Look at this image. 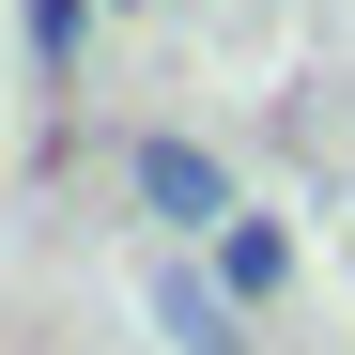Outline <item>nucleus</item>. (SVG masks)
Segmentation results:
<instances>
[{"instance_id":"7ed1b4c3","label":"nucleus","mask_w":355,"mask_h":355,"mask_svg":"<svg viewBox=\"0 0 355 355\" xmlns=\"http://www.w3.org/2000/svg\"><path fill=\"white\" fill-rule=\"evenodd\" d=\"M201 278L232 293V309H278V293H293V232H278V216H232V232H216V263H201Z\"/></svg>"},{"instance_id":"f03ea898","label":"nucleus","mask_w":355,"mask_h":355,"mask_svg":"<svg viewBox=\"0 0 355 355\" xmlns=\"http://www.w3.org/2000/svg\"><path fill=\"white\" fill-rule=\"evenodd\" d=\"M155 340L170 355H248V309H232L201 263H155Z\"/></svg>"},{"instance_id":"f257e3e1","label":"nucleus","mask_w":355,"mask_h":355,"mask_svg":"<svg viewBox=\"0 0 355 355\" xmlns=\"http://www.w3.org/2000/svg\"><path fill=\"white\" fill-rule=\"evenodd\" d=\"M124 186H139V216L170 232V248H216V232L248 216V201H232V170H216V139H186V124H155V139L124 155Z\"/></svg>"},{"instance_id":"20e7f679","label":"nucleus","mask_w":355,"mask_h":355,"mask_svg":"<svg viewBox=\"0 0 355 355\" xmlns=\"http://www.w3.org/2000/svg\"><path fill=\"white\" fill-rule=\"evenodd\" d=\"M78 31H93V0H31V62L46 78H78Z\"/></svg>"}]
</instances>
